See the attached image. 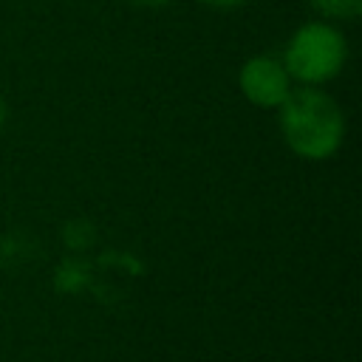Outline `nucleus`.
Returning a JSON list of instances; mask_svg holds the SVG:
<instances>
[{"mask_svg": "<svg viewBox=\"0 0 362 362\" xmlns=\"http://www.w3.org/2000/svg\"><path fill=\"white\" fill-rule=\"evenodd\" d=\"M280 124L288 147L305 158L331 156L345 130L339 107L331 102V96L314 88L288 90V96L280 102Z\"/></svg>", "mask_w": 362, "mask_h": 362, "instance_id": "f257e3e1", "label": "nucleus"}, {"mask_svg": "<svg viewBox=\"0 0 362 362\" xmlns=\"http://www.w3.org/2000/svg\"><path fill=\"white\" fill-rule=\"evenodd\" d=\"M342 62H345V40L331 25H322V23L303 25L286 48L288 76L305 85L331 79L342 68Z\"/></svg>", "mask_w": 362, "mask_h": 362, "instance_id": "f03ea898", "label": "nucleus"}, {"mask_svg": "<svg viewBox=\"0 0 362 362\" xmlns=\"http://www.w3.org/2000/svg\"><path fill=\"white\" fill-rule=\"evenodd\" d=\"M288 79L291 76H288L286 65H280L272 57H255L240 71V88H243L246 99L260 107H277L291 90Z\"/></svg>", "mask_w": 362, "mask_h": 362, "instance_id": "7ed1b4c3", "label": "nucleus"}, {"mask_svg": "<svg viewBox=\"0 0 362 362\" xmlns=\"http://www.w3.org/2000/svg\"><path fill=\"white\" fill-rule=\"evenodd\" d=\"M311 6L328 17H354L359 14L362 0H311Z\"/></svg>", "mask_w": 362, "mask_h": 362, "instance_id": "20e7f679", "label": "nucleus"}, {"mask_svg": "<svg viewBox=\"0 0 362 362\" xmlns=\"http://www.w3.org/2000/svg\"><path fill=\"white\" fill-rule=\"evenodd\" d=\"M209 6H221V8H226V6H235V3H240V0H206Z\"/></svg>", "mask_w": 362, "mask_h": 362, "instance_id": "39448f33", "label": "nucleus"}, {"mask_svg": "<svg viewBox=\"0 0 362 362\" xmlns=\"http://www.w3.org/2000/svg\"><path fill=\"white\" fill-rule=\"evenodd\" d=\"M136 3H141V6H164L170 0H136Z\"/></svg>", "mask_w": 362, "mask_h": 362, "instance_id": "423d86ee", "label": "nucleus"}, {"mask_svg": "<svg viewBox=\"0 0 362 362\" xmlns=\"http://www.w3.org/2000/svg\"><path fill=\"white\" fill-rule=\"evenodd\" d=\"M3 122H6V107H3V102H0V127H3Z\"/></svg>", "mask_w": 362, "mask_h": 362, "instance_id": "0eeeda50", "label": "nucleus"}]
</instances>
